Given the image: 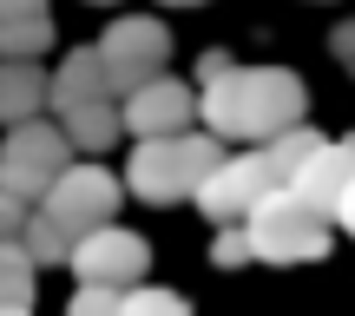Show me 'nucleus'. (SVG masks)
<instances>
[{
  "mask_svg": "<svg viewBox=\"0 0 355 316\" xmlns=\"http://www.w3.org/2000/svg\"><path fill=\"white\" fill-rule=\"evenodd\" d=\"M119 198H125V185H119L112 172H99V165H66V172L40 191V211H46L66 238H86V231H99V224L119 217Z\"/></svg>",
  "mask_w": 355,
  "mask_h": 316,
  "instance_id": "nucleus-6",
  "label": "nucleus"
},
{
  "mask_svg": "<svg viewBox=\"0 0 355 316\" xmlns=\"http://www.w3.org/2000/svg\"><path fill=\"white\" fill-rule=\"evenodd\" d=\"M66 165H73V145L60 139V126H40V119L7 126V145H0V191L20 198V204H40V191H46Z\"/></svg>",
  "mask_w": 355,
  "mask_h": 316,
  "instance_id": "nucleus-5",
  "label": "nucleus"
},
{
  "mask_svg": "<svg viewBox=\"0 0 355 316\" xmlns=\"http://www.w3.org/2000/svg\"><path fill=\"white\" fill-rule=\"evenodd\" d=\"M263 191H277L263 152H243V158H217L211 178H204L191 198H198V211L211 217V224H243V217H250V204L263 198Z\"/></svg>",
  "mask_w": 355,
  "mask_h": 316,
  "instance_id": "nucleus-9",
  "label": "nucleus"
},
{
  "mask_svg": "<svg viewBox=\"0 0 355 316\" xmlns=\"http://www.w3.org/2000/svg\"><path fill=\"white\" fill-rule=\"evenodd\" d=\"M92 7H112V0H92Z\"/></svg>",
  "mask_w": 355,
  "mask_h": 316,
  "instance_id": "nucleus-26",
  "label": "nucleus"
},
{
  "mask_svg": "<svg viewBox=\"0 0 355 316\" xmlns=\"http://www.w3.org/2000/svg\"><path fill=\"white\" fill-rule=\"evenodd\" d=\"M224 158V139L211 132H171V139H139V152L125 165V191H139L145 204H178L211 178V165Z\"/></svg>",
  "mask_w": 355,
  "mask_h": 316,
  "instance_id": "nucleus-2",
  "label": "nucleus"
},
{
  "mask_svg": "<svg viewBox=\"0 0 355 316\" xmlns=\"http://www.w3.org/2000/svg\"><path fill=\"white\" fill-rule=\"evenodd\" d=\"M66 264H73L79 283L132 290V283H145V270H152V251H145V238H132L125 224H99V231H86V238H73Z\"/></svg>",
  "mask_w": 355,
  "mask_h": 316,
  "instance_id": "nucleus-7",
  "label": "nucleus"
},
{
  "mask_svg": "<svg viewBox=\"0 0 355 316\" xmlns=\"http://www.w3.org/2000/svg\"><path fill=\"white\" fill-rule=\"evenodd\" d=\"M198 113H204L211 139L263 145V139H277V132L309 119V92L290 66H224L217 79H204Z\"/></svg>",
  "mask_w": 355,
  "mask_h": 316,
  "instance_id": "nucleus-1",
  "label": "nucleus"
},
{
  "mask_svg": "<svg viewBox=\"0 0 355 316\" xmlns=\"http://www.w3.org/2000/svg\"><path fill=\"white\" fill-rule=\"evenodd\" d=\"M86 99H112V92H105L99 53L79 47V53H66V66L46 79V106H53V113H66V106H86Z\"/></svg>",
  "mask_w": 355,
  "mask_h": 316,
  "instance_id": "nucleus-12",
  "label": "nucleus"
},
{
  "mask_svg": "<svg viewBox=\"0 0 355 316\" xmlns=\"http://www.w3.org/2000/svg\"><path fill=\"white\" fill-rule=\"evenodd\" d=\"M243 238H250V264H316L329 251L336 224H322L296 191H263L243 217Z\"/></svg>",
  "mask_w": 355,
  "mask_h": 316,
  "instance_id": "nucleus-3",
  "label": "nucleus"
},
{
  "mask_svg": "<svg viewBox=\"0 0 355 316\" xmlns=\"http://www.w3.org/2000/svg\"><path fill=\"white\" fill-rule=\"evenodd\" d=\"M60 139L79 145V152H105V145L119 139V106H112V99L66 106V113H60Z\"/></svg>",
  "mask_w": 355,
  "mask_h": 316,
  "instance_id": "nucleus-13",
  "label": "nucleus"
},
{
  "mask_svg": "<svg viewBox=\"0 0 355 316\" xmlns=\"http://www.w3.org/2000/svg\"><path fill=\"white\" fill-rule=\"evenodd\" d=\"M349 178H355V145L322 139L316 152L296 165V178H290L283 191H296V198H303L322 224H343V217H349Z\"/></svg>",
  "mask_w": 355,
  "mask_h": 316,
  "instance_id": "nucleus-10",
  "label": "nucleus"
},
{
  "mask_svg": "<svg viewBox=\"0 0 355 316\" xmlns=\"http://www.w3.org/2000/svg\"><path fill=\"white\" fill-rule=\"evenodd\" d=\"M191 119H198V92L171 73H152L119 106V132H132V139H171V132H191Z\"/></svg>",
  "mask_w": 355,
  "mask_h": 316,
  "instance_id": "nucleus-8",
  "label": "nucleus"
},
{
  "mask_svg": "<svg viewBox=\"0 0 355 316\" xmlns=\"http://www.w3.org/2000/svg\"><path fill=\"white\" fill-rule=\"evenodd\" d=\"M20 217H26V204L0 191V244H13V231H20Z\"/></svg>",
  "mask_w": 355,
  "mask_h": 316,
  "instance_id": "nucleus-21",
  "label": "nucleus"
},
{
  "mask_svg": "<svg viewBox=\"0 0 355 316\" xmlns=\"http://www.w3.org/2000/svg\"><path fill=\"white\" fill-rule=\"evenodd\" d=\"M66 316H119V290H112V283H79L73 303H66Z\"/></svg>",
  "mask_w": 355,
  "mask_h": 316,
  "instance_id": "nucleus-19",
  "label": "nucleus"
},
{
  "mask_svg": "<svg viewBox=\"0 0 355 316\" xmlns=\"http://www.w3.org/2000/svg\"><path fill=\"white\" fill-rule=\"evenodd\" d=\"M165 7H198V0H165Z\"/></svg>",
  "mask_w": 355,
  "mask_h": 316,
  "instance_id": "nucleus-25",
  "label": "nucleus"
},
{
  "mask_svg": "<svg viewBox=\"0 0 355 316\" xmlns=\"http://www.w3.org/2000/svg\"><path fill=\"white\" fill-rule=\"evenodd\" d=\"M33 283H40V264H26L20 244H0V303L33 310Z\"/></svg>",
  "mask_w": 355,
  "mask_h": 316,
  "instance_id": "nucleus-17",
  "label": "nucleus"
},
{
  "mask_svg": "<svg viewBox=\"0 0 355 316\" xmlns=\"http://www.w3.org/2000/svg\"><path fill=\"white\" fill-rule=\"evenodd\" d=\"M20 13H46V0H0V20H20Z\"/></svg>",
  "mask_w": 355,
  "mask_h": 316,
  "instance_id": "nucleus-23",
  "label": "nucleus"
},
{
  "mask_svg": "<svg viewBox=\"0 0 355 316\" xmlns=\"http://www.w3.org/2000/svg\"><path fill=\"white\" fill-rule=\"evenodd\" d=\"M119 316H191V303L158 283H132V290H119Z\"/></svg>",
  "mask_w": 355,
  "mask_h": 316,
  "instance_id": "nucleus-18",
  "label": "nucleus"
},
{
  "mask_svg": "<svg viewBox=\"0 0 355 316\" xmlns=\"http://www.w3.org/2000/svg\"><path fill=\"white\" fill-rule=\"evenodd\" d=\"M46 113V73L33 60H0V126H26Z\"/></svg>",
  "mask_w": 355,
  "mask_h": 316,
  "instance_id": "nucleus-11",
  "label": "nucleus"
},
{
  "mask_svg": "<svg viewBox=\"0 0 355 316\" xmlns=\"http://www.w3.org/2000/svg\"><path fill=\"white\" fill-rule=\"evenodd\" d=\"M0 316H33V310H7V303H0Z\"/></svg>",
  "mask_w": 355,
  "mask_h": 316,
  "instance_id": "nucleus-24",
  "label": "nucleus"
},
{
  "mask_svg": "<svg viewBox=\"0 0 355 316\" xmlns=\"http://www.w3.org/2000/svg\"><path fill=\"white\" fill-rule=\"evenodd\" d=\"M92 53H99L105 92L125 99L132 86H145L152 73H165V60H171V26L165 20H145V13H119Z\"/></svg>",
  "mask_w": 355,
  "mask_h": 316,
  "instance_id": "nucleus-4",
  "label": "nucleus"
},
{
  "mask_svg": "<svg viewBox=\"0 0 355 316\" xmlns=\"http://www.w3.org/2000/svg\"><path fill=\"white\" fill-rule=\"evenodd\" d=\"M211 257H217L224 270L250 264V238H243V224H217V244H211Z\"/></svg>",
  "mask_w": 355,
  "mask_h": 316,
  "instance_id": "nucleus-20",
  "label": "nucleus"
},
{
  "mask_svg": "<svg viewBox=\"0 0 355 316\" xmlns=\"http://www.w3.org/2000/svg\"><path fill=\"white\" fill-rule=\"evenodd\" d=\"M316 145H322V132L303 119V126H290V132H277V139H263L257 152H263V165H270V178H277V185H290V178H296V165L316 152Z\"/></svg>",
  "mask_w": 355,
  "mask_h": 316,
  "instance_id": "nucleus-15",
  "label": "nucleus"
},
{
  "mask_svg": "<svg viewBox=\"0 0 355 316\" xmlns=\"http://www.w3.org/2000/svg\"><path fill=\"white\" fill-rule=\"evenodd\" d=\"M224 66H237V60H230V53H217V47H211V53H204V60H198V79H217V73H224Z\"/></svg>",
  "mask_w": 355,
  "mask_h": 316,
  "instance_id": "nucleus-22",
  "label": "nucleus"
},
{
  "mask_svg": "<svg viewBox=\"0 0 355 316\" xmlns=\"http://www.w3.org/2000/svg\"><path fill=\"white\" fill-rule=\"evenodd\" d=\"M13 244L26 251V264H66V251H73V238H66V231L53 224L40 204H26V217H20V231H13Z\"/></svg>",
  "mask_w": 355,
  "mask_h": 316,
  "instance_id": "nucleus-14",
  "label": "nucleus"
},
{
  "mask_svg": "<svg viewBox=\"0 0 355 316\" xmlns=\"http://www.w3.org/2000/svg\"><path fill=\"white\" fill-rule=\"evenodd\" d=\"M53 47V13H20L0 20V60H40Z\"/></svg>",
  "mask_w": 355,
  "mask_h": 316,
  "instance_id": "nucleus-16",
  "label": "nucleus"
}]
</instances>
